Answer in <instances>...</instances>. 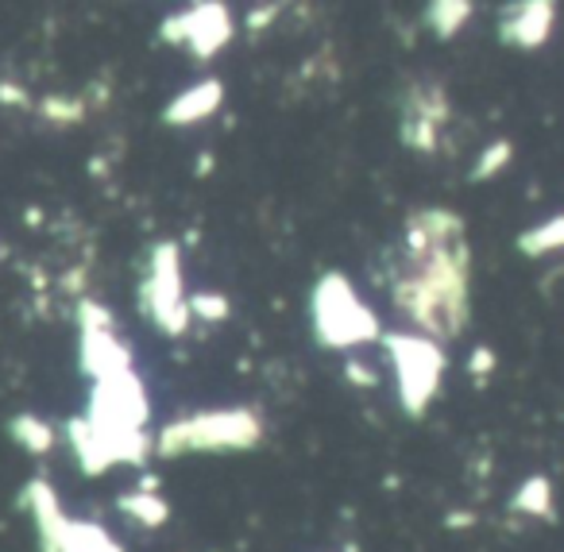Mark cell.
Here are the masks:
<instances>
[{
	"instance_id": "cell-4",
	"label": "cell",
	"mask_w": 564,
	"mask_h": 552,
	"mask_svg": "<svg viewBox=\"0 0 564 552\" xmlns=\"http://www.w3.org/2000/svg\"><path fill=\"white\" fill-rule=\"evenodd\" d=\"M124 510H132L135 518H143V521H151V526H155V521H163V502H155V498H148V495H132V498H124Z\"/></svg>"
},
{
	"instance_id": "cell-2",
	"label": "cell",
	"mask_w": 564,
	"mask_h": 552,
	"mask_svg": "<svg viewBox=\"0 0 564 552\" xmlns=\"http://www.w3.org/2000/svg\"><path fill=\"white\" fill-rule=\"evenodd\" d=\"M9 433L20 448L35 452V456L51 452V444H55V429H51L43 418H35V413H17V418L9 421Z\"/></svg>"
},
{
	"instance_id": "cell-3",
	"label": "cell",
	"mask_w": 564,
	"mask_h": 552,
	"mask_svg": "<svg viewBox=\"0 0 564 552\" xmlns=\"http://www.w3.org/2000/svg\"><path fill=\"white\" fill-rule=\"evenodd\" d=\"M43 117L51 120V125H78L82 120V101H66V97H43Z\"/></svg>"
},
{
	"instance_id": "cell-1",
	"label": "cell",
	"mask_w": 564,
	"mask_h": 552,
	"mask_svg": "<svg viewBox=\"0 0 564 552\" xmlns=\"http://www.w3.org/2000/svg\"><path fill=\"white\" fill-rule=\"evenodd\" d=\"M24 502H28V510H32L35 526H40L43 552H58L63 533H66V518H63V506H58L55 490H51V483L32 479V487L24 490Z\"/></svg>"
},
{
	"instance_id": "cell-6",
	"label": "cell",
	"mask_w": 564,
	"mask_h": 552,
	"mask_svg": "<svg viewBox=\"0 0 564 552\" xmlns=\"http://www.w3.org/2000/svg\"><path fill=\"white\" fill-rule=\"evenodd\" d=\"M4 259H9V243L0 240V263H4Z\"/></svg>"
},
{
	"instance_id": "cell-5",
	"label": "cell",
	"mask_w": 564,
	"mask_h": 552,
	"mask_svg": "<svg viewBox=\"0 0 564 552\" xmlns=\"http://www.w3.org/2000/svg\"><path fill=\"white\" fill-rule=\"evenodd\" d=\"M0 101H4V105H20V109H28V105H32V97H28L20 86H12V82H0Z\"/></svg>"
}]
</instances>
